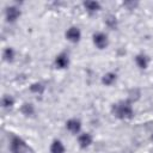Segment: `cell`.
I'll return each mask as SVG.
<instances>
[{
  "label": "cell",
  "instance_id": "cell-6",
  "mask_svg": "<svg viewBox=\"0 0 153 153\" xmlns=\"http://www.w3.org/2000/svg\"><path fill=\"white\" fill-rule=\"evenodd\" d=\"M66 128L72 133V134H78L81 129V122L76 118H71L66 122Z\"/></svg>",
  "mask_w": 153,
  "mask_h": 153
},
{
  "label": "cell",
  "instance_id": "cell-17",
  "mask_svg": "<svg viewBox=\"0 0 153 153\" xmlns=\"http://www.w3.org/2000/svg\"><path fill=\"white\" fill-rule=\"evenodd\" d=\"M105 23H106V25H108L109 27H111V29H115V27L117 26V20H116V17H114V16H109V17L106 18Z\"/></svg>",
  "mask_w": 153,
  "mask_h": 153
},
{
  "label": "cell",
  "instance_id": "cell-12",
  "mask_svg": "<svg viewBox=\"0 0 153 153\" xmlns=\"http://www.w3.org/2000/svg\"><path fill=\"white\" fill-rule=\"evenodd\" d=\"M115 81H116V74L112 73V72H109V73L104 74L103 78H102V82H103V85H105V86H110V85H112Z\"/></svg>",
  "mask_w": 153,
  "mask_h": 153
},
{
  "label": "cell",
  "instance_id": "cell-5",
  "mask_svg": "<svg viewBox=\"0 0 153 153\" xmlns=\"http://www.w3.org/2000/svg\"><path fill=\"white\" fill-rule=\"evenodd\" d=\"M20 17V11L16 6H10L6 8V20L10 23L16 22Z\"/></svg>",
  "mask_w": 153,
  "mask_h": 153
},
{
  "label": "cell",
  "instance_id": "cell-1",
  "mask_svg": "<svg viewBox=\"0 0 153 153\" xmlns=\"http://www.w3.org/2000/svg\"><path fill=\"white\" fill-rule=\"evenodd\" d=\"M112 114L120 120H129L134 116V110L131 103L128 100H122L112 105Z\"/></svg>",
  "mask_w": 153,
  "mask_h": 153
},
{
  "label": "cell",
  "instance_id": "cell-2",
  "mask_svg": "<svg viewBox=\"0 0 153 153\" xmlns=\"http://www.w3.org/2000/svg\"><path fill=\"white\" fill-rule=\"evenodd\" d=\"M11 151L12 153H35L33 149L18 136H14L11 140Z\"/></svg>",
  "mask_w": 153,
  "mask_h": 153
},
{
  "label": "cell",
  "instance_id": "cell-4",
  "mask_svg": "<svg viewBox=\"0 0 153 153\" xmlns=\"http://www.w3.org/2000/svg\"><path fill=\"white\" fill-rule=\"evenodd\" d=\"M66 38H67L69 42H72V43L79 42L80 38H81V31H80V29L76 27V26H71V27L66 31Z\"/></svg>",
  "mask_w": 153,
  "mask_h": 153
},
{
  "label": "cell",
  "instance_id": "cell-18",
  "mask_svg": "<svg viewBox=\"0 0 153 153\" xmlns=\"http://www.w3.org/2000/svg\"><path fill=\"white\" fill-rule=\"evenodd\" d=\"M151 140H152V141H153V134H152V135H151Z\"/></svg>",
  "mask_w": 153,
  "mask_h": 153
},
{
  "label": "cell",
  "instance_id": "cell-9",
  "mask_svg": "<svg viewBox=\"0 0 153 153\" xmlns=\"http://www.w3.org/2000/svg\"><path fill=\"white\" fill-rule=\"evenodd\" d=\"M84 7L86 8L87 12L93 13V12H97V11L100 10V4L98 1H91V0H88V1H84Z\"/></svg>",
  "mask_w": 153,
  "mask_h": 153
},
{
  "label": "cell",
  "instance_id": "cell-11",
  "mask_svg": "<svg viewBox=\"0 0 153 153\" xmlns=\"http://www.w3.org/2000/svg\"><path fill=\"white\" fill-rule=\"evenodd\" d=\"M135 62H136V65H137L139 68L146 69L147 66H148V57L146 55H143V54H139L135 57Z\"/></svg>",
  "mask_w": 153,
  "mask_h": 153
},
{
  "label": "cell",
  "instance_id": "cell-7",
  "mask_svg": "<svg viewBox=\"0 0 153 153\" xmlns=\"http://www.w3.org/2000/svg\"><path fill=\"white\" fill-rule=\"evenodd\" d=\"M69 65V57L66 53H61L55 57V66L57 68H67Z\"/></svg>",
  "mask_w": 153,
  "mask_h": 153
},
{
  "label": "cell",
  "instance_id": "cell-3",
  "mask_svg": "<svg viewBox=\"0 0 153 153\" xmlns=\"http://www.w3.org/2000/svg\"><path fill=\"white\" fill-rule=\"evenodd\" d=\"M93 39V44L98 48V49H105L109 44V39H108V36L104 33V32H97L93 35L92 37Z\"/></svg>",
  "mask_w": 153,
  "mask_h": 153
},
{
  "label": "cell",
  "instance_id": "cell-14",
  "mask_svg": "<svg viewBox=\"0 0 153 153\" xmlns=\"http://www.w3.org/2000/svg\"><path fill=\"white\" fill-rule=\"evenodd\" d=\"M2 57H4V60L5 61H7V62H11V61H13V59H14V50L12 49V48H6L5 50H4V53H2Z\"/></svg>",
  "mask_w": 153,
  "mask_h": 153
},
{
  "label": "cell",
  "instance_id": "cell-13",
  "mask_svg": "<svg viewBox=\"0 0 153 153\" xmlns=\"http://www.w3.org/2000/svg\"><path fill=\"white\" fill-rule=\"evenodd\" d=\"M20 111L25 116H31L35 112V108H33V105L31 103H24L22 105V108H20Z\"/></svg>",
  "mask_w": 153,
  "mask_h": 153
},
{
  "label": "cell",
  "instance_id": "cell-16",
  "mask_svg": "<svg viewBox=\"0 0 153 153\" xmlns=\"http://www.w3.org/2000/svg\"><path fill=\"white\" fill-rule=\"evenodd\" d=\"M13 104H14V99L11 96L5 94L2 97V106L4 108H11V106H13Z\"/></svg>",
  "mask_w": 153,
  "mask_h": 153
},
{
  "label": "cell",
  "instance_id": "cell-15",
  "mask_svg": "<svg viewBox=\"0 0 153 153\" xmlns=\"http://www.w3.org/2000/svg\"><path fill=\"white\" fill-rule=\"evenodd\" d=\"M30 91L33 93H37V94H42L44 92V85L41 82H33L30 86Z\"/></svg>",
  "mask_w": 153,
  "mask_h": 153
},
{
  "label": "cell",
  "instance_id": "cell-10",
  "mask_svg": "<svg viewBox=\"0 0 153 153\" xmlns=\"http://www.w3.org/2000/svg\"><path fill=\"white\" fill-rule=\"evenodd\" d=\"M65 146L60 140H54L50 145V153H65Z\"/></svg>",
  "mask_w": 153,
  "mask_h": 153
},
{
  "label": "cell",
  "instance_id": "cell-8",
  "mask_svg": "<svg viewBox=\"0 0 153 153\" xmlns=\"http://www.w3.org/2000/svg\"><path fill=\"white\" fill-rule=\"evenodd\" d=\"M92 140L93 139H92V135L90 133H82L78 137V143L81 148H86L92 143Z\"/></svg>",
  "mask_w": 153,
  "mask_h": 153
}]
</instances>
